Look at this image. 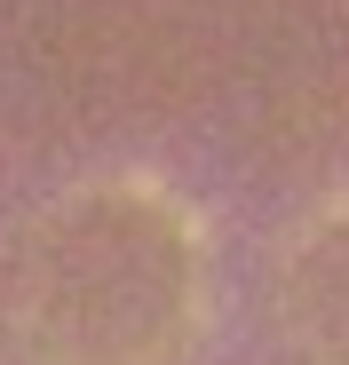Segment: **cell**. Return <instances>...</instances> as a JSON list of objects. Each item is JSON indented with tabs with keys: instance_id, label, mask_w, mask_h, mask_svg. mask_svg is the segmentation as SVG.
Masks as SVG:
<instances>
[{
	"instance_id": "2",
	"label": "cell",
	"mask_w": 349,
	"mask_h": 365,
	"mask_svg": "<svg viewBox=\"0 0 349 365\" xmlns=\"http://www.w3.org/2000/svg\"><path fill=\"white\" fill-rule=\"evenodd\" d=\"M278 326L310 365H349V199L318 207L278 255Z\"/></svg>"
},
{
	"instance_id": "1",
	"label": "cell",
	"mask_w": 349,
	"mask_h": 365,
	"mask_svg": "<svg viewBox=\"0 0 349 365\" xmlns=\"http://www.w3.org/2000/svg\"><path fill=\"white\" fill-rule=\"evenodd\" d=\"M40 365H174L199 326V222L159 182H80L9 270Z\"/></svg>"
}]
</instances>
